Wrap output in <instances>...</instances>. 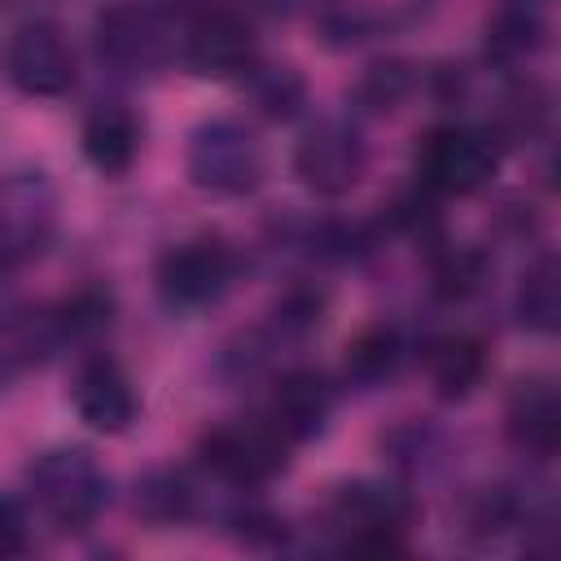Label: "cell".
Segmentation results:
<instances>
[{"label":"cell","mask_w":561,"mask_h":561,"mask_svg":"<svg viewBox=\"0 0 561 561\" xmlns=\"http://www.w3.org/2000/svg\"><path fill=\"white\" fill-rule=\"evenodd\" d=\"M26 491L57 530H88L110 504V478L83 447L39 451L26 469Z\"/></svg>","instance_id":"cell-1"},{"label":"cell","mask_w":561,"mask_h":561,"mask_svg":"<svg viewBox=\"0 0 561 561\" xmlns=\"http://www.w3.org/2000/svg\"><path fill=\"white\" fill-rule=\"evenodd\" d=\"M416 522V500L399 482L355 478L329 500V530L351 552H399L408 526Z\"/></svg>","instance_id":"cell-2"},{"label":"cell","mask_w":561,"mask_h":561,"mask_svg":"<svg viewBox=\"0 0 561 561\" xmlns=\"http://www.w3.org/2000/svg\"><path fill=\"white\" fill-rule=\"evenodd\" d=\"M241 276V259L219 237H193L171 245L153 267V289L167 311L197 316L228 298V289Z\"/></svg>","instance_id":"cell-3"},{"label":"cell","mask_w":561,"mask_h":561,"mask_svg":"<svg viewBox=\"0 0 561 561\" xmlns=\"http://www.w3.org/2000/svg\"><path fill=\"white\" fill-rule=\"evenodd\" d=\"M500 171V140L491 127L438 123L416 145V180L438 197H469Z\"/></svg>","instance_id":"cell-4"},{"label":"cell","mask_w":561,"mask_h":561,"mask_svg":"<svg viewBox=\"0 0 561 561\" xmlns=\"http://www.w3.org/2000/svg\"><path fill=\"white\" fill-rule=\"evenodd\" d=\"M184 171L202 193L245 197L263 180V145L241 118H206L193 127L184 149Z\"/></svg>","instance_id":"cell-5"},{"label":"cell","mask_w":561,"mask_h":561,"mask_svg":"<svg viewBox=\"0 0 561 561\" xmlns=\"http://www.w3.org/2000/svg\"><path fill=\"white\" fill-rule=\"evenodd\" d=\"M0 70H4L13 92L35 96V101H53V96H66L75 88V48L57 22L35 18V22H22L4 39Z\"/></svg>","instance_id":"cell-6"},{"label":"cell","mask_w":561,"mask_h":561,"mask_svg":"<svg viewBox=\"0 0 561 561\" xmlns=\"http://www.w3.org/2000/svg\"><path fill=\"white\" fill-rule=\"evenodd\" d=\"M197 460L219 482L237 491H254V486H267L285 469V438L259 421H224L202 434Z\"/></svg>","instance_id":"cell-7"},{"label":"cell","mask_w":561,"mask_h":561,"mask_svg":"<svg viewBox=\"0 0 561 561\" xmlns=\"http://www.w3.org/2000/svg\"><path fill=\"white\" fill-rule=\"evenodd\" d=\"M57 228V193L39 171H18L0 184V276L18 272L44 245Z\"/></svg>","instance_id":"cell-8"},{"label":"cell","mask_w":561,"mask_h":561,"mask_svg":"<svg viewBox=\"0 0 561 561\" xmlns=\"http://www.w3.org/2000/svg\"><path fill=\"white\" fill-rule=\"evenodd\" d=\"M368 171L364 136L342 118H320L294 145V175L316 197H346Z\"/></svg>","instance_id":"cell-9"},{"label":"cell","mask_w":561,"mask_h":561,"mask_svg":"<svg viewBox=\"0 0 561 561\" xmlns=\"http://www.w3.org/2000/svg\"><path fill=\"white\" fill-rule=\"evenodd\" d=\"M92 44L96 57L118 70V75H149L167 61V22L158 9L140 4V0H118L110 9L96 13L92 26Z\"/></svg>","instance_id":"cell-10"},{"label":"cell","mask_w":561,"mask_h":561,"mask_svg":"<svg viewBox=\"0 0 561 561\" xmlns=\"http://www.w3.org/2000/svg\"><path fill=\"white\" fill-rule=\"evenodd\" d=\"M188 75L197 79H241L254 61H259V44H254V26L245 13L232 9H206L188 22L184 31V48H180Z\"/></svg>","instance_id":"cell-11"},{"label":"cell","mask_w":561,"mask_h":561,"mask_svg":"<svg viewBox=\"0 0 561 561\" xmlns=\"http://www.w3.org/2000/svg\"><path fill=\"white\" fill-rule=\"evenodd\" d=\"M70 403H75L79 421L96 434H123L140 412V399H136V386H131L127 368L105 351L88 355L79 364L75 386H70Z\"/></svg>","instance_id":"cell-12"},{"label":"cell","mask_w":561,"mask_h":561,"mask_svg":"<svg viewBox=\"0 0 561 561\" xmlns=\"http://www.w3.org/2000/svg\"><path fill=\"white\" fill-rule=\"evenodd\" d=\"M333 416V386L324 373L316 368H289L276 377L272 386V403H267V425L285 438V443H311L324 434Z\"/></svg>","instance_id":"cell-13"},{"label":"cell","mask_w":561,"mask_h":561,"mask_svg":"<svg viewBox=\"0 0 561 561\" xmlns=\"http://www.w3.org/2000/svg\"><path fill=\"white\" fill-rule=\"evenodd\" d=\"M504 434H508L513 451H522L530 460H552L557 456V447H561V399H557L548 377L517 381V390L508 394V408H504Z\"/></svg>","instance_id":"cell-14"},{"label":"cell","mask_w":561,"mask_h":561,"mask_svg":"<svg viewBox=\"0 0 561 561\" xmlns=\"http://www.w3.org/2000/svg\"><path fill=\"white\" fill-rule=\"evenodd\" d=\"M421 364H425L430 390L443 403H460L482 386L491 355H486V342L473 337V333H438V337L425 342Z\"/></svg>","instance_id":"cell-15"},{"label":"cell","mask_w":561,"mask_h":561,"mask_svg":"<svg viewBox=\"0 0 561 561\" xmlns=\"http://www.w3.org/2000/svg\"><path fill=\"white\" fill-rule=\"evenodd\" d=\"M140 140H145V127H140V118H136V110H127V105H118V101L96 105V110L83 118V131H79L83 158H88L101 175H127L131 162L140 158Z\"/></svg>","instance_id":"cell-16"},{"label":"cell","mask_w":561,"mask_h":561,"mask_svg":"<svg viewBox=\"0 0 561 561\" xmlns=\"http://www.w3.org/2000/svg\"><path fill=\"white\" fill-rule=\"evenodd\" d=\"M543 39H548V26L539 18V4L508 0L482 26V57H486V66L513 75L543 48Z\"/></svg>","instance_id":"cell-17"},{"label":"cell","mask_w":561,"mask_h":561,"mask_svg":"<svg viewBox=\"0 0 561 561\" xmlns=\"http://www.w3.org/2000/svg\"><path fill=\"white\" fill-rule=\"evenodd\" d=\"M403 333L386 320L359 329L351 342H346V355H342V377L355 386V390H377L386 381H394V373L403 368Z\"/></svg>","instance_id":"cell-18"},{"label":"cell","mask_w":561,"mask_h":561,"mask_svg":"<svg viewBox=\"0 0 561 561\" xmlns=\"http://www.w3.org/2000/svg\"><path fill=\"white\" fill-rule=\"evenodd\" d=\"M131 508L149 526H184L197 513V482L175 465L145 469L131 486Z\"/></svg>","instance_id":"cell-19"},{"label":"cell","mask_w":561,"mask_h":561,"mask_svg":"<svg viewBox=\"0 0 561 561\" xmlns=\"http://www.w3.org/2000/svg\"><path fill=\"white\" fill-rule=\"evenodd\" d=\"M513 316L522 329L548 337L557 333L561 324V267H557V254H539L535 263H526L517 289H513Z\"/></svg>","instance_id":"cell-20"},{"label":"cell","mask_w":561,"mask_h":561,"mask_svg":"<svg viewBox=\"0 0 561 561\" xmlns=\"http://www.w3.org/2000/svg\"><path fill=\"white\" fill-rule=\"evenodd\" d=\"M241 79H245V92H250L254 110L272 123H294L307 110V96H311L307 75L289 61H254Z\"/></svg>","instance_id":"cell-21"},{"label":"cell","mask_w":561,"mask_h":561,"mask_svg":"<svg viewBox=\"0 0 561 561\" xmlns=\"http://www.w3.org/2000/svg\"><path fill=\"white\" fill-rule=\"evenodd\" d=\"M491 259L486 250L469 245V241H434L430 250V285L443 302H465L486 285Z\"/></svg>","instance_id":"cell-22"},{"label":"cell","mask_w":561,"mask_h":561,"mask_svg":"<svg viewBox=\"0 0 561 561\" xmlns=\"http://www.w3.org/2000/svg\"><path fill=\"white\" fill-rule=\"evenodd\" d=\"M311 26H316L320 44H329V48H359L381 35L386 9L377 0H316Z\"/></svg>","instance_id":"cell-23"},{"label":"cell","mask_w":561,"mask_h":561,"mask_svg":"<svg viewBox=\"0 0 561 561\" xmlns=\"http://www.w3.org/2000/svg\"><path fill=\"white\" fill-rule=\"evenodd\" d=\"M412 88H416L412 61H403V57H381V61H368V66L359 70V79H355V88H351V101H355V110H364V114H394V110L412 96Z\"/></svg>","instance_id":"cell-24"},{"label":"cell","mask_w":561,"mask_h":561,"mask_svg":"<svg viewBox=\"0 0 561 561\" xmlns=\"http://www.w3.org/2000/svg\"><path fill=\"white\" fill-rule=\"evenodd\" d=\"M53 320H57L61 346H88L101 333H110V324H114V298L101 285H83L66 302L53 307Z\"/></svg>","instance_id":"cell-25"},{"label":"cell","mask_w":561,"mask_h":561,"mask_svg":"<svg viewBox=\"0 0 561 561\" xmlns=\"http://www.w3.org/2000/svg\"><path fill=\"white\" fill-rule=\"evenodd\" d=\"M324 307H329V302H324V289H316V285H289V289L276 298L263 337H267L272 346H280V342H302V337H311V333L320 329Z\"/></svg>","instance_id":"cell-26"},{"label":"cell","mask_w":561,"mask_h":561,"mask_svg":"<svg viewBox=\"0 0 561 561\" xmlns=\"http://www.w3.org/2000/svg\"><path fill=\"white\" fill-rule=\"evenodd\" d=\"M548 127V92L539 88V83H530V79H522L508 96H504V110H500V118H495V140L504 145V140H530V136H539Z\"/></svg>","instance_id":"cell-27"},{"label":"cell","mask_w":561,"mask_h":561,"mask_svg":"<svg viewBox=\"0 0 561 561\" xmlns=\"http://www.w3.org/2000/svg\"><path fill=\"white\" fill-rule=\"evenodd\" d=\"M438 193H430L421 180H416V188H408V193H399L394 202H390V224L399 228V232H408V237H416V241H438V202H434Z\"/></svg>","instance_id":"cell-28"},{"label":"cell","mask_w":561,"mask_h":561,"mask_svg":"<svg viewBox=\"0 0 561 561\" xmlns=\"http://www.w3.org/2000/svg\"><path fill=\"white\" fill-rule=\"evenodd\" d=\"M232 535L245 543V548H280L285 543V517L272 513L267 504H237L232 517H228Z\"/></svg>","instance_id":"cell-29"},{"label":"cell","mask_w":561,"mask_h":561,"mask_svg":"<svg viewBox=\"0 0 561 561\" xmlns=\"http://www.w3.org/2000/svg\"><path fill=\"white\" fill-rule=\"evenodd\" d=\"M31 530H26V513L13 495H0V557H18L26 552Z\"/></svg>","instance_id":"cell-30"},{"label":"cell","mask_w":561,"mask_h":561,"mask_svg":"<svg viewBox=\"0 0 561 561\" xmlns=\"http://www.w3.org/2000/svg\"><path fill=\"white\" fill-rule=\"evenodd\" d=\"M298 9H302V0H245V13L263 18V22H289Z\"/></svg>","instance_id":"cell-31"},{"label":"cell","mask_w":561,"mask_h":561,"mask_svg":"<svg viewBox=\"0 0 561 561\" xmlns=\"http://www.w3.org/2000/svg\"><path fill=\"white\" fill-rule=\"evenodd\" d=\"M4 377H9V373H4V364H0V381H4Z\"/></svg>","instance_id":"cell-32"},{"label":"cell","mask_w":561,"mask_h":561,"mask_svg":"<svg viewBox=\"0 0 561 561\" xmlns=\"http://www.w3.org/2000/svg\"><path fill=\"white\" fill-rule=\"evenodd\" d=\"M526 4H543V0H526Z\"/></svg>","instance_id":"cell-33"}]
</instances>
